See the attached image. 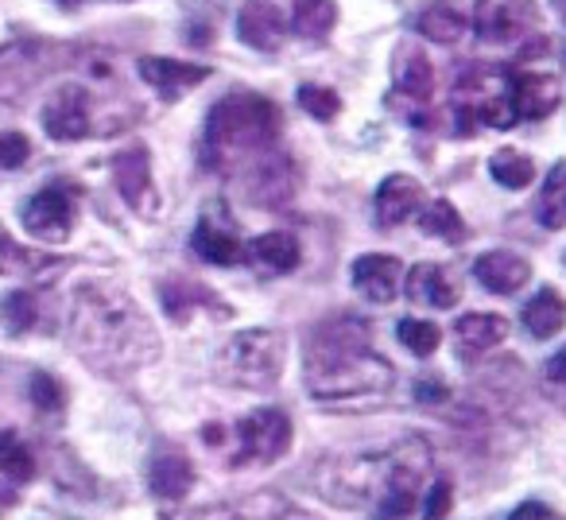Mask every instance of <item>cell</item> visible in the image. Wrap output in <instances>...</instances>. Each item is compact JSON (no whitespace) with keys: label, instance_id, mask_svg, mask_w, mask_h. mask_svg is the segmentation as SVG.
<instances>
[{"label":"cell","instance_id":"31","mask_svg":"<svg viewBox=\"0 0 566 520\" xmlns=\"http://www.w3.org/2000/svg\"><path fill=\"white\" fill-rule=\"evenodd\" d=\"M300 105L315 121H334L342 113V97L326 86H300Z\"/></svg>","mask_w":566,"mask_h":520},{"label":"cell","instance_id":"28","mask_svg":"<svg viewBox=\"0 0 566 520\" xmlns=\"http://www.w3.org/2000/svg\"><path fill=\"white\" fill-rule=\"evenodd\" d=\"M396 334H400V342L416 357H431L442 342V331L434 323H427V319H403V323L396 326Z\"/></svg>","mask_w":566,"mask_h":520},{"label":"cell","instance_id":"16","mask_svg":"<svg viewBox=\"0 0 566 520\" xmlns=\"http://www.w3.org/2000/svg\"><path fill=\"white\" fill-rule=\"evenodd\" d=\"M392 79H396V90H400L403 97L427 102V97L434 94V66L419 48H400L396 66H392Z\"/></svg>","mask_w":566,"mask_h":520},{"label":"cell","instance_id":"4","mask_svg":"<svg viewBox=\"0 0 566 520\" xmlns=\"http://www.w3.org/2000/svg\"><path fill=\"white\" fill-rule=\"evenodd\" d=\"M237 466H268L292 447V419L280 408H260L237 424Z\"/></svg>","mask_w":566,"mask_h":520},{"label":"cell","instance_id":"13","mask_svg":"<svg viewBox=\"0 0 566 520\" xmlns=\"http://www.w3.org/2000/svg\"><path fill=\"white\" fill-rule=\"evenodd\" d=\"M140 79L148 82L151 90H159L164 97H179L187 94L190 86H198V82L210 79V71L198 63H179V59H159V55H148L140 59Z\"/></svg>","mask_w":566,"mask_h":520},{"label":"cell","instance_id":"19","mask_svg":"<svg viewBox=\"0 0 566 520\" xmlns=\"http://www.w3.org/2000/svg\"><path fill=\"white\" fill-rule=\"evenodd\" d=\"M524 326L532 339H555L558 331L566 326V303L555 288H543L539 295L524 303Z\"/></svg>","mask_w":566,"mask_h":520},{"label":"cell","instance_id":"34","mask_svg":"<svg viewBox=\"0 0 566 520\" xmlns=\"http://www.w3.org/2000/svg\"><path fill=\"white\" fill-rule=\"evenodd\" d=\"M450 497H454L450 481H434L431 493H427V505H423L427 520H442V517H447V512H450Z\"/></svg>","mask_w":566,"mask_h":520},{"label":"cell","instance_id":"17","mask_svg":"<svg viewBox=\"0 0 566 520\" xmlns=\"http://www.w3.org/2000/svg\"><path fill=\"white\" fill-rule=\"evenodd\" d=\"M113 179H117V190L128 206L140 210L144 198H148V187H151V167H148V152L144 148H128L113 159Z\"/></svg>","mask_w":566,"mask_h":520},{"label":"cell","instance_id":"24","mask_svg":"<svg viewBox=\"0 0 566 520\" xmlns=\"http://www.w3.org/2000/svg\"><path fill=\"white\" fill-rule=\"evenodd\" d=\"M539 226L547 229H566V164H555L543 179V190H539Z\"/></svg>","mask_w":566,"mask_h":520},{"label":"cell","instance_id":"6","mask_svg":"<svg viewBox=\"0 0 566 520\" xmlns=\"http://www.w3.org/2000/svg\"><path fill=\"white\" fill-rule=\"evenodd\" d=\"M24 229L40 241H63L74 229V190L66 183H51L40 195L28 198Z\"/></svg>","mask_w":566,"mask_h":520},{"label":"cell","instance_id":"33","mask_svg":"<svg viewBox=\"0 0 566 520\" xmlns=\"http://www.w3.org/2000/svg\"><path fill=\"white\" fill-rule=\"evenodd\" d=\"M28 156H32V141L24 133H0V167L17 171L28 164Z\"/></svg>","mask_w":566,"mask_h":520},{"label":"cell","instance_id":"14","mask_svg":"<svg viewBox=\"0 0 566 520\" xmlns=\"http://www.w3.org/2000/svg\"><path fill=\"white\" fill-rule=\"evenodd\" d=\"M377 221L380 226H400L416 214V206L423 202V183L411 175H388L377 187Z\"/></svg>","mask_w":566,"mask_h":520},{"label":"cell","instance_id":"36","mask_svg":"<svg viewBox=\"0 0 566 520\" xmlns=\"http://www.w3.org/2000/svg\"><path fill=\"white\" fill-rule=\"evenodd\" d=\"M547 377L555 381V385H566V350H558V354L547 362Z\"/></svg>","mask_w":566,"mask_h":520},{"label":"cell","instance_id":"35","mask_svg":"<svg viewBox=\"0 0 566 520\" xmlns=\"http://www.w3.org/2000/svg\"><path fill=\"white\" fill-rule=\"evenodd\" d=\"M509 520H563V517H555V512H551L547 505H539V501H524Z\"/></svg>","mask_w":566,"mask_h":520},{"label":"cell","instance_id":"2","mask_svg":"<svg viewBox=\"0 0 566 520\" xmlns=\"http://www.w3.org/2000/svg\"><path fill=\"white\" fill-rule=\"evenodd\" d=\"M275 136H280V110L268 97L237 90L206 113L198 156L210 171H229L237 164H249L256 152L272 148Z\"/></svg>","mask_w":566,"mask_h":520},{"label":"cell","instance_id":"3","mask_svg":"<svg viewBox=\"0 0 566 520\" xmlns=\"http://www.w3.org/2000/svg\"><path fill=\"white\" fill-rule=\"evenodd\" d=\"M229 377L237 385L249 388H268L280 381V365H283V342L272 331H244L229 342Z\"/></svg>","mask_w":566,"mask_h":520},{"label":"cell","instance_id":"27","mask_svg":"<svg viewBox=\"0 0 566 520\" xmlns=\"http://www.w3.org/2000/svg\"><path fill=\"white\" fill-rule=\"evenodd\" d=\"M0 474L12 481H28L35 474V458L17 431H0Z\"/></svg>","mask_w":566,"mask_h":520},{"label":"cell","instance_id":"37","mask_svg":"<svg viewBox=\"0 0 566 520\" xmlns=\"http://www.w3.org/2000/svg\"><path fill=\"white\" fill-rule=\"evenodd\" d=\"M551 4H555V12L563 17V24H566V0H551Z\"/></svg>","mask_w":566,"mask_h":520},{"label":"cell","instance_id":"11","mask_svg":"<svg viewBox=\"0 0 566 520\" xmlns=\"http://www.w3.org/2000/svg\"><path fill=\"white\" fill-rule=\"evenodd\" d=\"M509 102H512V113L516 121H543L558 110V79L551 74H539V71H527V74H516L512 79V90H509Z\"/></svg>","mask_w":566,"mask_h":520},{"label":"cell","instance_id":"9","mask_svg":"<svg viewBox=\"0 0 566 520\" xmlns=\"http://www.w3.org/2000/svg\"><path fill=\"white\" fill-rule=\"evenodd\" d=\"M354 288L373 303H388L396 300V292L403 288V264L396 257H385V252H369V257H357L354 269Z\"/></svg>","mask_w":566,"mask_h":520},{"label":"cell","instance_id":"20","mask_svg":"<svg viewBox=\"0 0 566 520\" xmlns=\"http://www.w3.org/2000/svg\"><path fill=\"white\" fill-rule=\"evenodd\" d=\"M416 32L427 35L431 43H458L465 32H470V24H465L462 9L439 0V4H427V9L416 17Z\"/></svg>","mask_w":566,"mask_h":520},{"label":"cell","instance_id":"22","mask_svg":"<svg viewBox=\"0 0 566 520\" xmlns=\"http://www.w3.org/2000/svg\"><path fill=\"white\" fill-rule=\"evenodd\" d=\"M195 249H198V257L210 260V264H241V260H244V245L237 241V237L229 233V229L213 226L210 218L198 221V229H195Z\"/></svg>","mask_w":566,"mask_h":520},{"label":"cell","instance_id":"10","mask_svg":"<svg viewBox=\"0 0 566 520\" xmlns=\"http://www.w3.org/2000/svg\"><path fill=\"white\" fill-rule=\"evenodd\" d=\"M473 277H478L481 288H489L493 295H512L532 280V264H527L520 252L493 249V252H481V257L473 260Z\"/></svg>","mask_w":566,"mask_h":520},{"label":"cell","instance_id":"18","mask_svg":"<svg viewBox=\"0 0 566 520\" xmlns=\"http://www.w3.org/2000/svg\"><path fill=\"white\" fill-rule=\"evenodd\" d=\"M148 486H151V493L164 497V501H179V497H187L190 486H195V470H190L187 455H175V450L159 455L156 462H151Z\"/></svg>","mask_w":566,"mask_h":520},{"label":"cell","instance_id":"5","mask_svg":"<svg viewBox=\"0 0 566 520\" xmlns=\"http://www.w3.org/2000/svg\"><path fill=\"white\" fill-rule=\"evenodd\" d=\"M244 195L256 206H283L295 195L292 159L272 148L256 152V156L249 159V167H244Z\"/></svg>","mask_w":566,"mask_h":520},{"label":"cell","instance_id":"25","mask_svg":"<svg viewBox=\"0 0 566 520\" xmlns=\"http://www.w3.org/2000/svg\"><path fill=\"white\" fill-rule=\"evenodd\" d=\"M489 175H493L501 187L520 190L535 179V164H532V156H524V152L501 148V152H493V159H489Z\"/></svg>","mask_w":566,"mask_h":520},{"label":"cell","instance_id":"15","mask_svg":"<svg viewBox=\"0 0 566 520\" xmlns=\"http://www.w3.org/2000/svg\"><path fill=\"white\" fill-rule=\"evenodd\" d=\"M244 257L252 260V269L264 272V277H283L300 264V241L283 229H272V233H260L256 241L244 249Z\"/></svg>","mask_w":566,"mask_h":520},{"label":"cell","instance_id":"32","mask_svg":"<svg viewBox=\"0 0 566 520\" xmlns=\"http://www.w3.org/2000/svg\"><path fill=\"white\" fill-rule=\"evenodd\" d=\"M32 401H35V408H40V412H63L66 393H63V385L51 377V373H35V377H32Z\"/></svg>","mask_w":566,"mask_h":520},{"label":"cell","instance_id":"12","mask_svg":"<svg viewBox=\"0 0 566 520\" xmlns=\"http://www.w3.org/2000/svg\"><path fill=\"white\" fill-rule=\"evenodd\" d=\"M403 288H408L411 303H423V308H434V311H450L462 300L458 280L450 277L447 269H439V264H416V269L408 272V280H403Z\"/></svg>","mask_w":566,"mask_h":520},{"label":"cell","instance_id":"7","mask_svg":"<svg viewBox=\"0 0 566 520\" xmlns=\"http://www.w3.org/2000/svg\"><path fill=\"white\" fill-rule=\"evenodd\" d=\"M43 128L51 141H82L90 133V97L82 86H63L43 105Z\"/></svg>","mask_w":566,"mask_h":520},{"label":"cell","instance_id":"30","mask_svg":"<svg viewBox=\"0 0 566 520\" xmlns=\"http://www.w3.org/2000/svg\"><path fill=\"white\" fill-rule=\"evenodd\" d=\"M0 323L9 334H24L28 326H35V295L28 292H9L0 300Z\"/></svg>","mask_w":566,"mask_h":520},{"label":"cell","instance_id":"1","mask_svg":"<svg viewBox=\"0 0 566 520\" xmlns=\"http://www.w3.org/2000/svg\"><path fill=\"white\" fill-rule=\"evenodd\" d=\"M303 377L318 401H354V396L385 393L392 385V365L373 354L365 323L331 319L311 331L303 350Z\"/></svg>","mask_w":566,"mask_h":520},{"label":"cell","instance_id":"21","mask_svg":"<svg viewBox=\"0 0 566 520\" xmlns=\"http://www.w3.org/2000/svg\"><path fill=\"white\" fill-rule=\"evenodd\" d=\"M458 342H462V350H493L501 346L504 339H509V319L504 315H485V311H478V315H462L454 326Z\"/></svg>","mask_w":566,"mask_h":520},{"label":"cell","instance_id":"26","mask_svg":"<svg viewBox=\"0 0 566 520\" xmlns=\"http://www.w3.org/2000/svg\"><path fill=\"white\" fill-rule=\"evenodd\" d=\"M478 28H481L485 40L501 43V40H512V35L520 32V20H516V12H512V4H504V0H481Z\"/></svg>","mask_w":566,"mask_h":520},{"label":"cell","instance_id":"23","mask_svg":"<svg viewBox=\"0 0 566 520\" xmlns=\"http://www.w3.org/2000/svg\"><path fill=\"white\" fill-rule=\"evenodd\" d=\"M292 24L307 40H326L338 24V4L334 0H295Z\"/></svg>","mask_w":566,"mask_h":520},{"label":"cell","instance_id":"8","mask_svg":"<svg viewBox=\"0 0 566 520\" xmlns=\"http://www.w3.org/2000/svg\"><path fill=\"white\" fill-rule=\"evenodd\" d=\"M237 35L252 51H280L287 40V17L275 9L272 0H249L237 17Z\"/></svg>","mask_w":566,"mask_h":520},{"label":"cell","instance_id":"29","mask_svg":"<svg viewBox=\"0 0 566 520\" xmlns=\"http://www.w3.org/2000/svg\"><path fill=\"white\" fill-rule=\"evenodd\" d=\"M423 229L427 233H434V237H447V241H458V237L465 233V226H462V218H458V210H454V202H447V198H434L431 206L423 210Z\"/></svg>","mask_w":566,"mask_h":520},{"label":"cell","instance_id":"38","mask_svg":"<svg viewBox=\"0 0 566 520\" xmlns=\"http://www.w3.org/2000/svg\"><path fill=\"white\" fill-rule=\"evenodd\" d=\"M63 4H74V0H63Z\"/></svg>","mask_w":566,"mask_h":520}]
</instances>
